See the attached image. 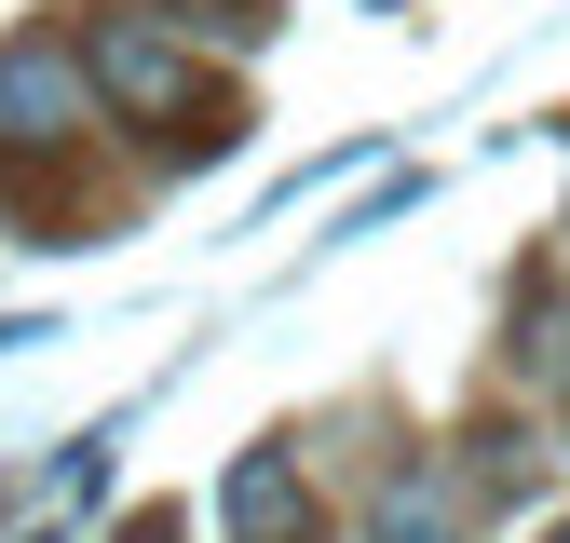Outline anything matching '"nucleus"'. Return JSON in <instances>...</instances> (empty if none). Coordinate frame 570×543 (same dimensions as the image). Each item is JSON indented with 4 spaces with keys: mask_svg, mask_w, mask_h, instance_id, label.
I'll return each mask as SVG.
<instances>
[{
    "mask_svg": "<svg viewBox=\"0 0 570 543\" xmlns=\"http://www.w3.org/2000/svg\"><path fill=\"white\" fill-rule=\"evenodd\" d=\"M82 68H96L109 109H190V55H177L150 14H109V28L82 41Z\"/></svg>",
    "mask_w": 570,
    "mask_h": 543,
    "instance_id": "f257e3e1",
    "label": "nucleus"
},
{
    "mask_svg": "<svg viewBox=\"0 0 570 543\" xmlns=\"http://www.w3.org/2000/svg\"><path fill=\"white\" fill-rule=\"evenodd\" d=\"M82 96H96L82 55H55V41H14V55H0V136H14V150H28V136H68Z\"/></svg>",
    "mask_w": 570,
    "mask_h": 543,
    "instance_id": "f03ea898",
    "label": "nucleus"
},
{
    "mask_svg": "<svg viewBox=\"0 0 570 543\" xmlns=\"http://www.w3.org/2000/svg\"><path fill=\"white\" fill-rule=\"evenodd\" d=\"M232 530H245V543H285V530H299V475H285L272 448L232 462Z\"/></svg>",
    "mask_w": 570,
    "mask_h": 543,
    "instance_id": "7ed1b4c3",
    "label": "nucleus"
},
{
    "mask_svg": "<svg viewBox=\"0 0 570 543\" xmlns=\"http://www.w3.org/2000/svg\"><path fill=\"white\" fill-rule=\"evenodd\" d=\"M449 530H462L449 475H394V490H381V543H449Z\"/></svg>",
    "mask_w": 570,
    "mask_h": 543,
    "instance_id": "20e7f679",
    "label": "nucleus"
}]
</instances>
